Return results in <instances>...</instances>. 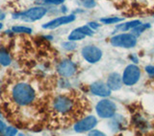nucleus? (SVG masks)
<instances>
[{"label":"nucleus","mask_w":154,"mask_h":136,"mask_svg":"<svg viewBox=\"0 0 154 136\" xmlns=\"http://www.w3.org/2000/svg\"><path fill=\"white\" fill-rule=\"evenodd\" d=\"M82 56L90 64H95L100 61L101 57H102V51H101L98 47L89 45L83 48L82 50Z\"/></svg>","instance_id":"423d86ee"},{"label":"nucleus","mask_w":154,"mask_h":136,"mask_svg":"<svg viewBox=\"0 0 154 136\" xmlns=\"http://www.w3.org/2000/svg\"><path fill=\"white\" fill-rule=\"evenodd\" d=\"M90 135H103L102 132H98V130H93L90 132Z\"/></svg>","instance_id":"393cba45"},{"label":"nucleus","mask_w":154,"mask_h":136,"mask_svg":"<svg viewBox=\"0 0 154 136\" xmlns=\"http://www.w3.org/2000/svg\"><path fill=\"white\" fill-rule=\"evenodd\" d=\"M91 92L99 97H108L111 94V89L108 84L102 81H95L91 85Z\"/></svg>","instance_id":"9b49d317"},{"label":"nucleus","mask_w":154,"mask_h":136,"mask_svg":"<svg viewBox=\"0 0 154 136\" xmlns=\"http://www.w3.org/2000/svg\"><path fill=\"white\" fill-rule=\"evenodd\" d=\"M0 64L4 66H7L11 64V58H10L8 53L4 50L0 51Z\"/></svg>","instance_id":"dca6fc26"},{"label":"nucleus","mask_w":154,"mask_h":136,"mask_svg":"<svg viewBox=\"0 0 154 136\" xmlns=\"http://www.w3.org/2000/svg\"><path fill=\"white\" fill-rule=\"evenodd\" d=\"M63 46H64V48H66V49H67V50H71V49H74V48L76 47V44L72 42L71 40H69V42L64 43Z\"/></svg>","instance_id":"412c9836"},{"label":"nucleus","mask_w":154,"mask_h":136,"mask_svg":"<svg viewBox=\"0 0 154 136\" xmlns=\"http://www.w3.org/2000/svg\"><path fill=\"white\" fill-rule=\"evenodd\" d=\"M6 135H14L17 134V129L14 128H8L6 129V132H5Z\"/></svg>","instance_id":"4be33fe9"},{"label":"nucleus","mask_w":154,"mask_h":136,"mask_svg":"<svg viewBox=\"0 0 154 136\" xmlns=\"http://www.w3.org/2000/svg\"><path fill=\"white\" fill-rule=\"evenodd\" d=\"M149 27H150V25H149V24H142L141 23L140 25H138V26H136L135 28L132 29V34L137 37L139 35H141L142 33H143Z\"/></svg>","instance_id":"f3484780"},{"label":"nucleus","mask_w":154,"mask_h":136,"mask_svg":"<svg viewBox=\"0 0 154 136\" xmlns=\"http://www.w3.org/2000/svg\"><path fill=\"white\" fill-rule=\"evenodd\" d=\"M63 2H64V0H45V3H47V4L58 5V4H62Z\"/></svg>","instance_id":"5701e85b"},{"label":"nucleus","mask_w":154,"mask_h":136,"mask_svg":"<svg viewBox=\"0 0 154 136\" xmlns=\"http://www.w3.org/2000/svg\"><path fill=\"white\" fill-rule=\"evenodd\" d=\"M122 77H120L119 73H112L110 74L108 77V81H107V84L110 87L111 90H119L122 88Z\"/></svg>","instance_id":"ddd939ff"},{"label":"nucleus","mask_w":154,"mask_h":136,"mask_svg":"<svg viewBox=\"0 0 154 136\" xmlns=\"http://www.w3.org/2000/svg\"><path fill=\"white\" fill-rule=\"evenodd\" d=\"M4 129H5V124L0 120V132H2Z\"/></svg>","instance_id":"a878e982"},{"label":"nucleus","mask_w":154,"mask_h":136,"mask_svg":"<svg viewBox=\"0 0 154 136\" xmlns=\"http://www.w3.org/2000/svg\"><path fill=\"white\" fill-rule=\"evenodd\" d=\"M74 19H75V16H73V14L61 16V17H58V18L54 19V20H52L50 22L45 24V25H42V28H45V29H55V28L62 26V25H65V24L72 22Z\"/></svg>","instance_id":"f8f14e48"},{"label":"nucleus","mask_w":154,"mask_h":136,"mask_svg":"<svg viewBox=\"0 0 154 136\" xmlns=\"http://www.w3.org/2000/svg\"><path fill=\"white\" fill-rule=\"evenodd\" d=\"M96 112L101 118H112L116 113L117 106L116 105L109 100L100 101L96 105Z\"/></svg>","instance_id":"39448f33"},{"label":"nucleus","mask_w":154,"mask_h":136,"mask_svg":"<svg viewBox=\"0 0 154 136\" xmlns=\"http://www.w3.org/2000/svg\"><path fill=\"white\" fill-rule=\"evenodd\" d=\"M122 18L119 17H108V18H101V22L105 24H113V23H118L122 21Z\"/></svg>","instance_id":"a211bd4d"},{"label":"nucleus","mask_w":154,"mask_h":136,"mask_svg":"<svg viewBox=\"0 0 154 136\" xmlns=\"http://www.w3.org/2000/svg\"><path fill=\"white\" fill-rule=\"evenodd\" d=\"M89 26H90V27H93L94 29H96V28L98 27L97 23H93V22H91V23L89 24Z\"/></svg>","instance_id":"bb28decb"},{"label":"nucleus","mask_w":154,"mask_h":136,"mask_svg":"<svg viewBox=\"0 0 154 136\" xmlns=\"http://www.w3.org/2000/svg\"><path fill=\"white\" fill-rule=\"evenodd\" d=\"M13 31L16 33H26V34H30L32 33V30L30 28L27 27H21V26H17L13 28Z\"/></svg>","instance_id":"6ab92c4d"},{"label":"nucleus","mask_w":154,"mask_h":136,"mask_svg":"<svg viewBox=\"0 0 154 136\" xmlns=\"http://www.w3.org/2000/svg\"><path fill=\"white\" fill-rule=\"evenodd\" d=\"M141 24V21L139 20H134V21H130L127 23H124V24H120V25L118 26V29L119 30H122V31H127L129 29H133L136 26L140 25Z\"/></svg>","instance_id":"4468645a"},{"label":"nucleus","mask_w":154,"mask_h":136,"mask_svg":"<svg viewBox=\"0 0 154 136\" xmlns=\"http://www.w3.org/2000/svg\"><path fill=\"white\" fill-rule=\"evenodd\" d=\"M53 106L54 108L60 113H66L71 110L73 103L71 99L66 96H58L53 102Z\"/></svg>","instance_id":"0eeeda50"},{"label":"nucleus","mask_w":154,"mask_h":136,"mask_svg":"<svg viewBox=\"0 0 154 136\" xmlns=\"http://www.w3.org/2000/svg\"><path fill=\"white\" fill-rule=\"evenodd\" d=\"M146 71L148 73L149 75L153 76V75H154V66H152V65L146 66Z\"/></svg>","instance_id":"b1692460"},{"label":"nucleus","mask_w":154,"mask_h":136,"mask_svg":"<svg viewBox=\"0 0 154 136\" xmlns=\"http://www.w3.org/2000/svg\"><path fill=\"white\" fill-rule=\"evenodd\" d=\"M4 18H5V13L2 11H0V20H3Z\"/></svg>","instance_id":"cd10ccee"},{"label":"nucleus","mask_w":154,"mask_h":136,"mask_svg":"<svg viewBox=\"0 0 154 136\" xmlns=\"http://www.w3.org/2000/svg\"><path fill=\"white\" fill-rule=\"evenodd\" d=\"M140 77H141V70H140V68L134 64H130L125 68V70L123 72L122 75L123 84L128 86L134 85L135 84L138 82Z\"/></svg>","instance_id":"20e7f679"},{"label":"nucleus","mask_w":154,"mask_h":136,"mask_svg":"<svg viewBox=\"0 0 154 136\" xmlns=\"http://www.w3.org/2000/svg\"><path fill=\"white\" fill-rule=\"evenodd\" d=\"M2 27H3V25H2L1 23H0V29H2Z\"/></svg>","instance_id":"c85d7f7f"},{"label":"nucleus","mask_w":154,"mask_h":136,"mask_svg":"<svg viewBox=\"0 0 154 136\" xmlns=\"http://www.w3.org/2000/svg\"><path fill=\"white\" fill-rule=\"evenodd\" d=\"M137 37L133 34H120L111 38V44L116 47L132 48L136 45Z\"/></svg>","instance_id":"f03ea898"},{"label":"nucleus","mask_w":154,"mask_h":136,"mask_svg":"<svg viewBox=\"0 0 154 136\" xmlns=\"http://www.w3.org/2000/svg\"><path fill=\"white\" fill-rule=\"evenodd\" d=\"M81 1H82V4H83V6L85 8L91 9V8H94L95 6L94 0H81Z\"/></svg>","instance_id":"aec40b11"},{"label":"nucleus","mask_w":154,"mask_h":136,"mask_svg":"<svg viewBox=\"0 0 154 136\" xmlns=\"http://www.w3.org/2000/svg\"><path fill=\"white\" fill-rule=\"evenodd\" d=\"M96 123H97V120H96V118L94 117V116H88V117L82 119L77 124H75L74 129H75L76 132H88V130H90V129H91L95 127Z\"/></svg>","instance_id":"6e6552de"},{"label":"nucleus","mask_w":154,"mask_h":136,"mask_svg":"<svg viewBox=\"0 0 154 136\" xmlns=\"http://www.w3.org/2000/svg\"><path fill=\"white\" fill-rule=\"evenodd\" d=\"M94 35V29H91L90 26H82L80 28H77L73 30L70 35L69 36V40L71 41H76V40H81L87 36H93Z\"/></svg>","instance_id":"1a4fd4ad"},{"label":"nucleus","mask_w":154,"mask_h":136,"mask_svg":"<svg viewBox=\"0 0 154 136\" xmlns=\"http://www.w3.org/2000/svg\"><path fill=\"white\" fill-rule=\"evenodd\" d=\"M46 13V9L42 8V7H36V8H32L29 9L28 11L24 12L22 13L19 14H14V18H20L23 21H27V22H32V21H36L41 19L42 17L45 16V14Z\"/></svg>","instance_id":"7ed1b4c3"},{"label":"nucleus","mask_w":154,"mask_h":136,"mask_svg":"<svg viewBox=\"0 0 154 136\" xmlns=\"http://www.w3.org/2000/svg\"><path fill=\"white\" fill-rule=\"evenodd\" d=\"M58 72L63 77H70L76 72V66L71 61H63L58 65Z\"/></svg>","instance_id":"9d476101"},{"label":"nucleus","mask_w":154,"mask_h":136,"mask_svg":"<svg viewBox=\"0 0 154 136\" xmlns=\"http://www.w3.org/2000/svg\"><path fill=\"white\" fill-rule=\"evenodd\" d=\"M124 124H125V120L120 115H118V117H116L113 120L112 127H113L114 130H119L122 129V127H123Z\"/></svg>","instance_id":"2eb2a0df"},{"label":"nucleus","mask_w":154,"mask_h":136,"mask_svg":"<svg viewBox=\"0 0 154 136\" xmlns=\"http://www.w3.org/2000/svg\"><path fill=\"white\" fill-rule=\"evenodd\" d=\"M13 97L17 104L25 105L30 104L35 98V91L27 84H18L14 87Z\"/></svg>","instance_id":"f257e3e1"}]
</instances>
